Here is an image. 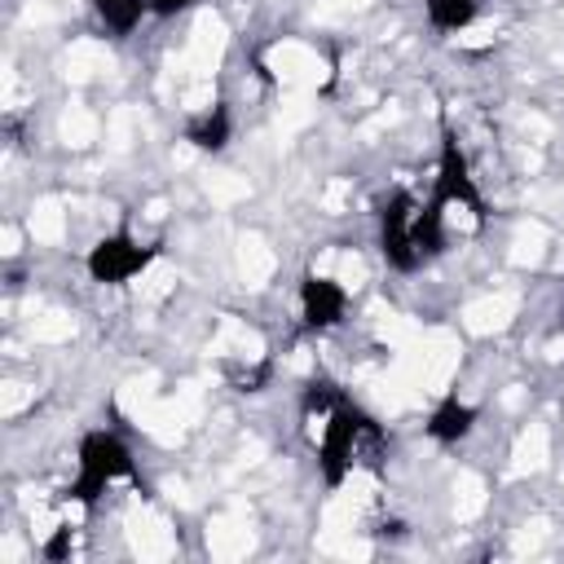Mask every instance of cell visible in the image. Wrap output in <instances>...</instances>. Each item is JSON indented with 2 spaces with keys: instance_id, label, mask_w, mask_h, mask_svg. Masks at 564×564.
Segmentation results:
<instances>
[{
  "instance_id": "3957f363",
  "label": "cell",
  "mask_w": 564,
  "mask_h": 564,
  "mask_svg": "<svg viewBox=\"0 0 564 564\" xmlns=\"http://www.w3.org/2000/svg\"><path fill=\"white\" fill-rule=\"evenodd\" d=\"M154 256H159V251L145 247L141 238H132V234H110V238H101V242L88 251V273H93L97 282L123 286V282H132Z\"/></svg>"
},
{
  "instance_id": "ba28073f",
  "label": "cell",
  "mask_w": 564,
  "mask_h": 564,
  "mask_svg": "<svg viewBox=\"0 0 564 564\" xmlns=\"http://www.w3.org/2000/svg\"><path fill=\"white\" fill-rule=\"evenodd\" d=\"M145 4H150V13H154V18H172V13L189 9L194 0H145Z\"/></svg>"
},
{
  "instance_id": "7a4b0ae2",
  "label": "cell",
  "mask_w": 564,
  "mask_h": 564,
  "mask_svg": "<svg viewBox=\"0 0 564 564\" xmlns=\"http://www.w3.org/2000/svg\"><path fill=\"white\" fill-rule=\"evenodd\" d=\"M132 476V449L115 436V432H93L79 445V463H75V498H97L101 489L119 485Z\"/></svg>"
},
{
  "instance_id": "6da1fadb",
  "label": "cell",
  "mask_w": 564,
  "mask_h": 564,
  "mask_svg": "<svg viewBox=\"0 0 564 564\" xmlns=\"http://www.w3.org/2000/svg\"><path fill=\"white\" fill-rule=\"evenodd\" d=\"M445 242V229L432 212L427 198H414V194H397L383 216H379V251L392 269L410 273V269H423Z\"/></svg>"
},
{
  "instance_id": "277c9868",
  "label": "cell",
  "mask_w": 564,
  "mask_h": 564,
  "mask_svg": "<svg viewBox=\"0 0 564 564\" xmlns=\"http://www.w3.org/2000/svg\"><path fill=\"white\" fill-rule=\"evenodd\" d=\"M348 313V291L339 286V278H322V273H308L300 282V317L304 326L313 330H330L339 326Z\"/></svg>"
},
{
  "instance_id": "5b68a950",
  "label": "cell",
  "mask_w": 564,
  "mask_h": 564,
  "mask_svg": "<svg viewBox=\"0 0 564 564\" xmlns=\"http://www.w3.org/2000/svg\"><path fill=\"white\" fill-rule=\"evenodd\" d=\"M471 423H476V410H471L467 401L449 397L445 405H436V410H432L427 432H432L436 441H458V436H467V432H471Z\"/></svg>"
},
{
  "instance_id": "8992f818",
  "label": "cell",
  "mask_w": 564,
  "mask_h": 564,
  "mask_svg": "<svg viewBox=\"0 0 564 564\" xmlns=\"http://www.w3.org/2000/svg\"><path fill=\"white\" fill-rule=\"evenodd\" d=\"M423 9H427V22L436 26V31H463V26H471L476 22V0H423Z\"/></svg>"
},
{
  "instance_id": "52a82bcc",
  "label": "cell",
  "mask_w": 564,
  "mask_h": 564,
  "mask_svg": "<svg viewBox=\"0 0 564 564\" xmlns=\"http://www.w3.org/2000/svg\"><path fill=\"white\" fill-rule=\"evenodd\" d=\"M97 13H101V22H106L110 31L128 35V31L150 13V4H145V0H97Z\"/></svg>"
}]
</instances>
